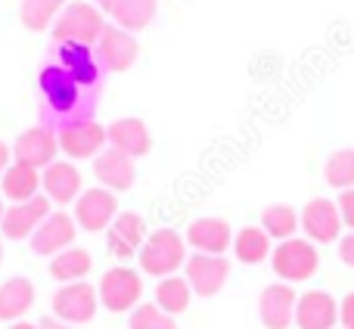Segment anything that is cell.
I'll use <instances>...</instances> for the list:
<instances>
[{"label": "cell", "instance_id": "6da1fadb", "mask_svg": "<svg viewBox=\"0 0 354 329\" xmlns=\"http://www.w3.org/2000/svg\"><path fill=\"white\" fill-rule=\"evenodd\" d=\"M44 93V128L59 131L75 122H91L97 112V87H84L72 78L62 66H50L41 72Z\"/></svg>", "mask_w": 354, "mask_h": 329}, {"label": "cell", "instance_id": "7a4b0ae2", "mask_svg": "<svg viewBox=\"0 0 354 329\" xmlns=\"http://www.w3.org/2000/svg\"><path fill=\"white\" fill-rule=\"evenodd\" d=\"M137 258H140L143 274L162 276V280H165V276H174L177 267L187 264V249H183L180 233L162 227V230H156L153 236H147V243H143V249L137 252Z\"/></svg>", "mask_w": 354, "mask_h": 329}, {"label": "cell", "instance_id": "3957f363", "mask_svg": "<svg viewBox=\"0 0 354 329\" xmlns=\"http://www.w3.org/2000/svg\"><path fill=\"white\" fill-rule=\"evenodd\" d=\"M106 22L100 16L97 6L91 3H68L66 10L56 16L53 22V41L56 44H81V47H91L100 41Z\"/></svg>", "mask_w": 354, "mask_h": 329}, {"label": "cell", "instance_id": "277c9868", "mask_svg": "<svg viewBox=\"0 0 354 329\" xmlns=\"http://www.w3.org/2000/svg\"><path fill=\"white\" fill-rule=\"evenodd\" d=\"M270 264H274V274L283 283H301L308 276L317 274L320 267V252L311 239H283L277 243V249L270 252Z\"/></svg>", "mask_w": 354, "mask_h": 329}, {"label": "cell", "instance_id": "5b68a950", "mask_svg": "<svg viewBox=\"0 0 354 329\" xmlns=\"http://www.w3.org/2000/svg\"><path fill=\"white\" fill-rule=\"evenodd\" d=\"M53 314H56V320H62L68 326L91 323L93 314H97V289L84 280L62 283L53 295Z\"/></svg>", "mask_w": 354, "mask_h": 329}, {"label": "cell", "instance_id": "8992f818", "mask_svg": "<svg viewBox=\"0 0 354 329\" xmlns=\"http://www.w3.org/2000/svg\"><path fill=\"white\" fill-rule=\"evenodd\" d=\"M140 295H143V280L131 267H112L100 280V301L112 314L134 311L140 305Z\"/></svg>", "mask_w": 354, "mask_h": 329}, {"label": "cell", "instance_id": "52a82bcc", "mask_svg": "<svg viewBox=\"0 0 354 329\" xmlns=\"http://www.w3.org/2000/svg\"><path fill=\"white\" fill-rule=\"evenodd\" d=\"M118 218V202L115 193L106 187H93L75 199V224L84 227L91 233L109 230V224Z\"/></svg>", "mask_w": 354, "mask_h": 329}, {"label": "cell", "instance_id": "ba28073f", "mask_svg": "<svg viewBox=\"0 0 354 329\" xmlns=\"http://www.w3.org/2000/svg\"><path fill=\"white\" fill-rule=\"evenodd\" d=\"M183 267H187L189 289H193L196 295H202V299L218 295L221 289H224L227 276H230V261H227L224 255H202V252H196V255L187 258Z\"/></svg>", "mask_w": 354, "mask_h": 329}, {"label": "cell", "instance_id": "9c48e42d", "mask_svg": "<svg viewBox=\"0 0 354 329\" xmlns=\"http://www.w3.org/2000/svg\"><path fill=\"white\" fill-rule=\"evenodd\" d=\"M56 153H59V140H56V131L44 128H28L16 137L12 143V159L19 164H28V168L41 171V168H50L56 162Z\"/></svg>", "mask_w": 354, "mask_h": 329}, {"label": "cell", "instance_id": "30bf717a", "mask_svg": "<svg viewBox=\"0 0 354 329\" xmlns=\"http://www.w3.org/2000/svg\"><path fill=\"white\" fill-rule=\"evenodd\" d=\"M301 230L305 239H311L314 245L336 243L342 236V218H339V205L330 199H311L301 208Z\"/></svg>", "mask_w": 354, "mask_h": 329}, {"label": "cell", "instance_id": "8fae6325", "mask_svg": "<svg viewBox=\"0 0 354 329\" xmlns=\"http://www.w3.org/2000/svg\"><path fill=\"white\" fill-rule=\"evenodd\" d=\"M47 214H50L47 196H35V199H28V202H12L3 212L0 230H3L6 239H31L37 227L47 220Z\"/></svg>", "mask_w": 354, "mask_h": 329}, {"label": "cell", "instance_id": "7c38bea8", "mask_svg": "<svg viewBox=\"0 0 354 329\" xmlns=\"http://www.w3.org/2000/svg\"><path fill=\"white\" fill-rule=\"evenodd\" d=\"M97 59L106 72H124L137 62V41L131 31L118 25H106L97 41Z\"/></svg>", "mask_w": 354, "mask_h": 329}, {"label": "cell", "instance_id": "4fadbf2b", "mask_svg": "<svg viewBox=\"0 0 354 329\" xmlns=\"http://www.w3.org/2000/svg\"><path fill=\"white\" fill-rule=\"evenodd\" d=\"M295 301L299 295L289 283H270L258 299V317L268 329H289L295 323Z\"/></svg>", "mask_w": 354, "mask_h": 329}, {"label": "cell", "instance_id": "5bb4252c", "mask_svg": "<svg viewBox=\"0 0 354 329\" xmlns=\"http://www.w3.org/2000/svg\"><path fill=\"white\" fill-rule=\"evenodd\" d=\"M56 140H59V153L72 156V159H91L106 143V128L93 118L91 122H75L56 131Z\"/></svg>", "mask_w": 354, "mask_h": 329}, {"label": "cell", "instance_id": "9a60e30c", "mask_svg": "<svg viewBox=\"0 0 354 329\" xmlns=\"http://www.w3.org/2000/svg\"><path fill=\"white\" fill-rule=\"evenodd\" d=\"M339 323V301L324 289L305 292L295 301V326L299 329H333Z\"/></svg>", "mask_w": 354, "mask_h": 329}, {"label": "cell", "instance_id": "2e32d148", "mask_svg": "<svg viewBox=\"0 0 354 329\" xmlns=\"http://www.w3.org/2000/svg\"><path fill=\"white\" fill-rule=\"evenodd\" d=\"M147 243V224H143L140 214L134 212H122L115 220L109 224V233H106V245L115 258H131L143 249Z\"/></svg>", "mask_w": 354, "mask_h": 329}, {"label": "cell", "instance_id": "e0dca14e", "mask_svg": "<svg viewBox=\"0 0 354 329\" xmlns=\"http://www.w3.org/2000/svg\"><path fill=\"white\" fill-rule=\"evenodd\" d=\"M75 230H78V224H75L66 212L47 214V220H44V224L35 230V236H31V252H35V255H44V258L59 255L62 249L72 245Z\"/></svg>", "mask_w": 354, "mask_h": 329}, {"label": "cell", "instance_id": "ac0fdd59", "mask_svg": "<svg viewBox=\"0 0 354 329\" xmlns=\"http://www.w3.org/2000/svg\"><path fill=\"white\" fill-rule=\"evenodd\" d=\"M187 243L202 255H224L233 245V230L224 218H199L187 227Z\"/></svg>", "mask_w": 354, "mask_h": 329}, {"label": "cell", "instance_id": "d6986e66", "mask_svg": "<svg viewBox=\"0 0 354 329\" xmlns=\"http://www.w3.org/2000/svg\"><path fill=\"white\" fill-rule=\"evenodd\" d=\"M106 143L118 153L131 156V159H140V156L149 153L153 140H149V128L140 122V118H118L106 128Z\"/></svg>", "mask_w": 354, "mask_h": 329}, {"label": "cell", "instance_id": "ffe728a7", "mask_svg": "<svg viewBox=\"0 0 354 329\" xmlns=\"http://www.w3.org/2000/svg\"><path fill=\"white\" fill-rule=\"evenodd\" d=\"M41 187L47 189V199L56 205L75 202L81 196V174L72 162H53L50 168H44Z\"/></svg>", "mask_w": 354, "mask_h": 329}, {"label": "cell", "instance_id": "44dd1931", "mask_svg": "<svg viewBox=\"0 0 354 329\" xmlns=\"http://www.w3.org/2000/svg\"><path fill=\"white\" fill-rule=\"evenodd\" d=\"M93 174H97V180L103 183L106 189H112V193H115V189H131L134 187V159L109 147L106 153L97 156Z\"/></svg>", "mask_w": 354, "mask_h": 329}, {"label": "cell", "instance_id": "7402d4cb", "mask_svg": "<svg viewBox=\"0 0 354 329\" xmlns=\"http://www.w3.org/2000/svg\"><path fill=\"white\" fill-rule=\"evenodd\" d=\"M56 53H59V66L66 68L78 84L97 87L100 66H97V53H93L91 47H81V44H56Z\"/></svg>", "mask_w": 354, "mask_h": 329}, {"label": "cell", "instance_id": "603a6c76", "mask_svg": "<svg viewBox=\"0 0 354 329\" xmlns=\"http://www.w3.org/2000/svg\"><path fill=\"white\" fill-rule=\"evenodd\" d=\"M35 305V286L25 276H10L0 286V320H22Z\"/></svg>", "mask_w": 354, "mask_h": 329}, {"label": "cell", "instance_id": "cb8c5ba5", "mask_svg": "<svg viewBox=\"0 0 354 329\" xmlns=\"http://www.w3.org/2000/svg\"><path fill=\"white\" fill-rule=\"evenodd\" d=\"M156 6H159V0H112L109 12L118 28L140 31L156 19Z\"/></svg>", "mask_w": 354, "mask_h": 329}, {"label": "cell", "instance_id": "d4e9b609", "mask_svg": "<svg viewBox=\"0 0 354 329\" xmlns=\"http://www.w3.org/2000/svg\"><path fill=\"white\" fill-rule=\"evenodd\" d=\"M0 183H3V196H6V199L28 202V199H35V196H37V187H41V171L28 168V164L12 162L10 168L3 171Z\"/></svg>", "mask_w": 354, "mask_h": 329}, {"label": "cell", "instance_id": "484cf974", "mask_svg": "<svg viewBox=\"0 0 354 329\" xmlns=\"http://www.w3.org/2000/svg\"><path fill=\"white\" fill-rule=\"evenodd\" d=\"M261 230L268 233L270 239L283 243V239H292L295 233L301 230V214L295 212L292 205H268L261 214Z\"/></svg>", "mask_w": 354, "mask_h": 329}, {"label": "cell", "instance_id": "4316f807", "mask_svg": "<svg viewBox=\"0 0 354 329\" xmlns=\"http://www.w3.org/2000/svg\"><path fill=\"white\" fill-rule=\"evenodd\" d=\"M270 236L261 227H243V230L233 236V255L243 264H261L270 258Z\"/></svg>", "mask_w": 354, "mask_h": 329}, {"label": "cell", "instance_id": "83f0119b", "mask_svg": "<svg viewBox=\"0 0 354 329\" xmlns=\"http://www.w3.org/2000/svg\"><path fill=\"white\" fill-rule=\"evenodd\" d=\"M91 267H93L91 255H87L84 249H72V245H68V249H62L59 255H53L50 274H53V280H59V283H78L91 274Z\"/></svg>", "mask_w": 354, "mask_h": 329}, {"label": "cell", "instance_id": "f1b7e54d", "mask_svg": "<svg viewBox=\"0 0 354 329\" xmlns=\"http://www.w3.org/2000/svg\"><path fill=\"white\" fill-rule=\"evenodd\" d=\"M189 295H193V289H189L187 276H165L156 286V305L174 317V314H183L189 308Z\"/></svg>", "mask_w": 354, "mask_h": 329}, {"label": "cell", "instance_id": "f546056e", "mask_svg": "<svg viewBox=\"0 0 354 329\" xmlns=\"http://www.w3.org/2000/svg\"><path fill=\"white\" fill-rule=\"evenodd\" d=\"M66 6H68V0H22L19 16H22L25 28L44 31L50 22H56V16H59Z\"/></svg>", "mask_w": 354, "mask_h": 329}, {"label": "cell", "instance_id": "4dcf8cb0", "mask_svg": "<svg viewBox=\"0 0 354 329\" xmlns=\"http://www.w3.org/2000/svg\"><path fill=\"white\" fill-rule=\"evenodd\" d=\"M324 180L330 187H336L339 193L342 189H354V149H339V153H333L326 159Z\"/></svg>", "mask_w": 354, "mask_h": 329}, {"label": "cell", "instance_id": "1f68e13d", "mask_svg": "<svg viewBox=\"0 0 354 329\" xmlns=\"http://www.w3.org/2000/svg\"><path fill=\"white\" fill-rule=\"evenodd\" d=\"M131 329H177L174 317L171 314H165L159 305H137L134 311H131V320H128Z\"/></svg>", "mask_w": 354, "mask_h": 329}, {"label": "cell", "instance_id": "d6a6232c", "mask_svg": "<svg viewBox=\"0 0 354 329\" xmlns=\"http://www.w3.org/2000/svg\"><path fill=\"white\" fill-rule=\"evenodd\" d=\"M339 205V218H342V227H348V230H354V189H342L336 199Z\"/></svg>", "mask_w": 354, "mask_h": 329}, {"label": "cell", "instance_id": "836d02e7", "mask_svg": "<svg viewBox=\"0 0 354 329\" xmlns=\"http://www.w3.org/2000/svg\"><path fill=\"white\" fill-rule=\"evenodd\" d=\"M339 326H342V329H354V292L345 295L342 305H339Z\"/></svg>", "mask_w": 354, "mask_h": 329}, {"label": "cell", "instance_id": "e575fe53", "mask_svg": "<svg viewBox=\"0 0 354 329\" xmlns=\"http://www.w3.org/2000/svg\"><path fill=\"white\" fill-rule=\"evenodd\" d=\"M339 258H342V264L354 267V230H348L342 239H339Z\"/></svg>", "mask_w": 354, "mask_h": 329}, {"label": "cell", "instance_id": "d590c367", "mask_svg": "<svg viewBox=\"0 0 354 329\" xmlns=\"http://www.w3.org/2000/svg\"><path fill=\"white\" fill-rule=\"evenodd\" d=\"M37 326H41V329H78V326H68V323H62V320H56V317H44Z\"/></svg>", "mask_w": 354, "mask_h": 329}, {"label": "cell", "instance_id": "8d00e7d4", "mask_svg": "<svg viewBox=\"0 0 354 329\" xmlns=\"http://www.w3.org/2000/svg\"><path fill=\"white\" fill-rule=\"evenodd\" d=\"M10 156H12V149L6 147V143H0V177H3V171L10 168Z\"/></svg>", "mask_w": 354, "mask_h": 329}, {"label": "cell", "instance_id": "74e56055", "mask_svg": "<svg viewBox=\"0 0 354 329\" xmlns=\"http://www.w3.org/2000/svg\"><path fill=\"white\" fill-rule=\"evenodd\" d=\"M10 329H41V326H37V323H25V320H16Z\"/></svg>", "mask_w": 354, "mask_h": 329}, {"label": "cell", "instance_id": "f35d334b", "mask_svg": "<svg viewBox=\"0 0 354 329\" xmlns=\"http://www.w3.org/2000/svg\"><path fill=\"white\" fill-rule=\"evenodd\" d=\"M3 212H6V208H3V199H0V220H3Z\"/></svg>", "mask_w": 354, "mask_h": 329}, {"label": "cell", "instance_id": "ab89813d", "mask_svg": "<svg viewBox=\"0 0 354 329\" xmlns=\"http://www.w3.org/2000/svg\"><path fill=\"white\" fill-rule=\"evenodd\" d=\"M100 3H103V10H109V3H112V0H100Z\"/></svg>", "mask_w": 354, "mask_h": 329}, {"label": "cell", "instance_id": "60d3db41", "mask_svg": "<svg viewBox=\"0 0 354 329\" xmlns=\"http://www.w3.org/2000/svg\"><path fill=\"white\" fill-rule=\"evenodd\" d=\"M0 264H3V245H0Z\"/></svg>", "mask_w": 354, "mask_h": 329}]
</instances>
